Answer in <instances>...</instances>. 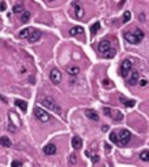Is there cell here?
Wrapping results in <instances>:
<instances>
[{
  "label": "cell",
  "mask_w": 149,
  "mask_h": 167,
  "mask_svg": "<svg viewBox=\"0 0 149 167\" xmlns=\"http://www.w3.org/2000/svg\"><path fill=\"white\" fill-rule=\"evenodd\" d=\"M124 38H126V40L130 42V43L139 44L144 38V31L137 28V29H135L134 31H127V33L124 34Z\"/></svg>",
  "instance_id": "1"
},
{
  "label": "cell",
  "mask_w": 149,
  "mask_h": 167,
  "mask_svg": "<svg viewBox=\"0 0 149 167\" xmlns=\"http://www.w3.org/2000/svg\"><path fill=\"white\" fill-rule=\"evenodd\" d=\"M42 105H43L46 108L51 110V111L56 112V114H62V108L58 106V103L55 102V99L51 98V97H46V98L42 99Z\"/></svg>",
  "instance_id": "2"
},
{
  "label": "cell",
  "mask_w": 149,
  "mask_h": 167,
  "mask_svg": "<svg viewBox=\"0 0 149 167\" xmlns=\"http://www.w3.org/2000/svg\"><path fill=\"white\" fill-rule=\"evenodd\" d=\"M131 69H132V62H131L130 59H126V60H123L120 64L119 74H120L123 78H127V76L131 73Z\"/></svg>",
  "instance_id": "3"
},
{
  "label": "cell",
  "mask_w": 149,
  "mask_h": 167,
  "mask_svg": "<svg viewBox=\"0 0 149 167\" xmlns=\"http://www.w3.org/2000/svg\"><path fill=\"white\" fill-rule=\"evenodd\" d=\"M118 140H119V146L127 145L131 141V132L128 129H122L118 133Z\"/></svg>",
  "instance_id": "4"
},
{
  "label": "cell",
  "mask_w": 149,
  "mask_h": 167,
  "mask_svg": "<svg viewBox=\"0 0 149 167\" xmlns=\"http://www.w3.org/2000/svg\"><path fill=\"white\" fill-rule=\"evenodd\" d=\"M34 116L39 121H42V123H47V121L50 120V115L47 114L45 110H42V108H39V107L34 108Z\"/></svg>",
  "instance_id": "5"
},
{
  "label": "cell",
  "mask_w": 149,
  "mask_h": 167,
  "mask_svg": "<svg viewBox=\"0 0 149 167\" xmlns=\"http://www.w3.org/2000/svg\"><path fill=\"white\" fill-rule=\"evenodd\" d=\"M50 80L53 81V84H55V85H58V84H60V81H62V73H60L59 69H51V72H50Z\"/></svg>",
  "instance_id": "6"
},
{
  "label": "cell",
  "mask_w": 149,
  "mask_h": 167,
  "mask_svg": "<svg viewBox=\"0 0 149 167\" xmlns=\"http://www.w3.org/2000/svg\"><path fill=\"white\" fill-rule=\"evenodd\" d=\"M41 35H42V34H41L39 30H37V29H31L26 39H28L30 43H34V42H37V40H39Z\"/></svg>",
  "instance_id": "7"
},
{
  "label": "cell",
  "mask_w": 149,
  "mask_h": 167,
  "mask_svg": "<svg viewBox=\"0 0 149 167\" xmlns=\"http://www.w3.org/2000/svg\"><path fill=\"white\" fill-rule=\"evenodd\" d=\"M73 11H74V16L77 19H82L84 17V8L81 7V4L78 1H74L73 3Z\"/></svg>",
  "instance_id": "8"
},
{
  "label": "cell",
  "mask_w": 149,
  "mask_h": 167,
  "mask_svg": "<svg viewBox=\"0 0 149 167\" xmlns=\"http://www.w3.org/2000/svg\"><path fill=\"white\" fill-rule=\"evenodd\" d=\"M85 115H86V118H88V119H90V120H93V121H98V120H99L98 114H97L94 110H90V108L85 110Z\"/></svg>",
  "instance_id": "9"
},
{
  "label": "cell",
  "mask_w": 149,
  "mask_h": 167,
  "mask_svg": "<svg viewBox=\"0 0 149 167\" xmlns=\"http://www.w3.org/2000/svg\"><path fill=\"white\" fill-rule=\"evenodd\" d=\"M43 152H45V154H47V155H54L56 153V146L54 145V144H49V145H46L43 148Z\"/></svg>",
  "instance_id": "10"
},
{
  "label": "cell",
  "mask_w": 149,
  "mask_h": 167,
  "mask_svg": "<svg viewBox=\"0 0 149 167\" xmlns=\"http://www.w3.org/2000/svg\"><path fill=\"white\" fill-rule=\"evenodd\" d=\"M110 47H111V44H110L109 40H102V42H99V44H98V51L101 54H103L106 50H109Z\"/></svg>",
  "instance_id": "11"
},
{
  "label": "cell",
  "mask_w": 149,
  "mask_h": 167,
  "mask_svg": "<svg viewBox=\"0 0 149 167\" xmlns=\"http://www.w3.org/2000/svg\"><path fill=\"white\" fill-rule=\"evenodd\" d=\"M15 105L17 106V107H19L22 112H26V110H28V103L25 102V101H21V99H16V101H15Z\"/></svg>",
  "instance_id": "12"
},
{
  "label": "cell",
  "mask_w": 149,
  "mask_h": 167,
  "mask_svg": "<svg viewBox=\"0 0 149 167\" xmlns=\"http://www.w3.org/2000/svg\"><path fill=\"white\" fill-rule=\"evenodd\" d=\"M119 101H120L126 107H134L135 106V101H132V99H127L126 97H123V95L119 97Z\"/></svg>",
  "instance_id": "13"
},
{
  "label": "cell",
  "mask_w": 149,
  "mask_h": 167,
  "mask_svg": "<svg viewBox=\"0 0 149 167\" xmlns=\"http://www.w3.org/2000/svg\"><path fill=\"white\" fill-rule=\"evenodd\" d=\"M84 33V29L81 28V26H73V28L69 30V34L72 35V37H76V35H80Z\"/></svg>",
  "instance_id": "14"
},
{
  "label": "cell",
  "mask_w": 149,
  "mask_h": 167,
  "mask_svg": "<svg viewBox=\"0 0 149 167\" xmlns=\"http://www.w3.org/2000/svg\"><path fill=\"white\" fill-rule=\"evenodd\" d=\"M0 145L4 146V148H11V146H12V141H11V139H8L7 136H1L0 137Z\"/></svg>",
  "instance_id": "15"
},
{
  "label": "cell",
  "mask_w": 149,
  "mask_h": 167,
  "mask_svg": "<svg viewBox=\"0 0 149 167\" xmlns=\"http://www.w3.org/2000/svg\"><path fill=\"white\" fill-rule=\"evenodd\" d=\"M72 146H73L74 149H80L81 146H82V140L78 136H74L73 139H72Z\"/></svg>",
  "instance_id": "16"
},
{
  "label": "cell",
  "mask_w": 149,
  "mask_h": 167,
  "mask_svg": "<svg viewBox=\"0 0 149 167\" xmlns=\"http://www.w3.org/2000/svg\"><path fill=\"white\" fill-rule=\"evenodd\" d=\"M137 81H139V72L135 71L134 73H132V76H131V78L128 80V85H135V84H137Z\"/></svg>",
  "instance_id": "17"
},
{
  "label": "cell",
  "mask_w": 149,
  "mask_h": 167,
  "mask_svg": "<svg viewBox=\"0 0 149 167\" xmlns=\"http://www.w3.org/2000/svg\"><path fill=\"white\" fill-rule=\"evenodd\" d=\"M102 56H103V58H106V59H111V58H114V56H115V50L110 47L109 50H106L105 52L102 54Z\"/></svg>",
  "instance_id": "18"
},
{
  "label": "cell",
  "mask_w": 149,
  "mask_h": 167,
  "mask_svg": "<svg viewBox=\"0 0 149 167\" xmlns=\"http://www.w3.org/2000/svg\"><path fill=\"white\" fill-rule=\"evenodd\" d=\"M110 141L111 142H114L115 145H119V140H118V133L115 132V131H112L111 133H110V136H109Z\"/></svg>",
  "instance_id": "19"
},
{
  "label": "cell",
  "mask_w": 149,
  "mask_h": 167,
  "mask_svg": "<svg viewBox=\"0 0 149 167\" xmlns=\"http://www.w3.org/2000/svg\"><path fill=\"white\" fill-rule=\"evenodd\" d=\"M67 72H68L71 76H77L80 73V68L78 67H68L67 68Z\"/></svg>",
  "instance_id": "20"
},
{
  "label": "cell",
  "mask_w": 149,
  "mask_h": 167,
  "mask_svg": "<svg viewBox=\"0 0 149 167\" xmlns=\"http://www.w3.org/2000/svg\"><path fill=\"white\" fill-rule=\"evenodd\" d=\"M99 28H101V24H99L98 21L97 22H94L93 25H92V26H90V33H92V35H94L97 33V31L99 30Z\"/></svg>",
  "instance_id": "21"
},
{
  "label": "cell",
  "mask_w": 149,
  "mask_h": 167,
  "mask_svg": "<svg viewBox=\"0 0 149 167\" xmlns=\"http://www.w3.org/2000/svg\"><path fill=\"white\" fill-rule=\"evenodd\" d=\"M29 19H30V12H28V11H24V12L21 13V22H28Z\"/></svg>",
  "instance_id": "22"
},
{
  "label": "cell",
  "mask_w": 149,
  "mask_h": 167,
  "mask_svg": "<svg viewBox=\"0 0 149 167\" xmlns=\"http://www.w3.org/2000/svg\"><path fill=\"white\" fill-rule=\"evenodd\" d=\"M30 30H31V29H30V28L22 29V30H21V31H20V34H19V37H20V38H28V35H29V33H30Z\"/></svg>",
  "instance_id": "23"
},
{
  "label": "cell",
  "mask_w": 149,
  "mask_h": 167,
  "mask_svg": "<svg viewBox=\"0 0 149 167\" xmlns=\"http://www.w3.org/2000/svg\"><path fill=\"white\" fill-rule=\"evenodd\" d=\"M140 159L141 161H144V162H148V159H149V152H143L141 154H140Z\"/></svg>",
  "instance_id": "24"
},
{
  "label": "cell",
  "mask_w": 149,
  "mask_h": 167,
  "mask_svg": "<svg viewBox=\"0 0 149 167\" xmlns=\"http://www.w3.org/2000/svg\"><path fill=\"white\" fill-rule=\"evenodd\" d=\"M22 12H24L22 5H15L13 7V13H22Z\"/></svg>",
  "instance_id": "25"
},
{
  "label": "cell",
  "mask_w": 149,
  "mask_h": 167,
  "mask_svg": "<svg viewBox=\"0 0 149 167\" xmlns=\"http://www.w3.org/2000/svg\"><path fill=\"white\" fill-rule=\"evenodd\" d=\"M130 19H131V13L128 12V11H126V12H124V16H123V22L130 21Z\"/></svg>",
  "instance_id": "26"
},
{
  "label": "cell",
  "mask_w": 149,
  "mask_h": 167,
  "mask_svg": "<svg viewBox=\"0 0 149 167\" xmlns=\"http://www.w3.org/2000/svg\"><path fill=\"white\" fill-rule=\"evenodd\" d=\"M139 85H140L141 87H146V86H148V80H145V78L140 80V81H139Z\"/></svg>",
  "instance_id": "27"
},
{
  "label": "cell",
  "mask_w": 149,
  "mask_h": 167,
  "mask_svg": "<svg viewBox=\"0 0 149 167\" xmlns=\"http://www.w3.org/2000/svg\"><path fill=\"white\" fill-rule=\"evenodd\" d=\"M76 162H77V158H76V155H74V154H72L71 157H69V163H71V164H74Z\"/></svg>",
  "instance_id": "28"
},
{
  "label": "cell",
  "mask_w": 149,
  "mask_h": 167,
  "mask_svg": "<svg viewBox=\"0 0 149 167\" xmlns=\"http://www.w3.org/2000/svg\"><path fill=\"white\" fill-rule=\"evenodd\" d=\"M103 112H105L106 116H111V110H110L109 107H105V108H103Z\"/></svg>",
  "instance_id": "29"
},
{
  "label": "cell",
  "mask_w": 149,
  "mask_h": 167,
  "mask_svg": "<svg viewBox=\"0 0 149 167\" xmlns=\"http://www.w3.org/2000/svg\"><path fill=\"white\" fill-rule=\"evenodd\" d=\"M5 9H7V4L4 1H0V12H3Z\"/></svg>",
  "instance_id": "30"
},
{
  "label": "cell",
  "mask_w": 149,
  "mask_h": 167,
  "mask_svg": "<svg viewBox=\"0 0 149 167\" xmlns=\"http://www.w3.org/2000/svg\"><path fill=\"white\" fill-rule=\"evenodd\" d=\"M102 82H103V85H105L106 87H110V86H111V85H110V84H111V81L107 80V78H105V80H103Z\"/></svg>",
  "instance_id": "31"
},
{
  "label": "cell",
  "mask_w": 149,
  "mask_h": 167,
  "mask_svg": "<svg viewBox=\"0 0 149 167\" xmlns=\"http://www.w3.org/2000/svg\"><path fill=\"white\" fill-rule=\"evenodd\" d=\"M12 166H13V167H16V166H22V162H20V161H13V162H12Z\"/></svg>",
  "instance_id": "32"
},
{
  "label": "cell",
  "mask_w": 149,
  "mask_h": 167,
  "mask_svg": "<svg viewBox=\"0 0 149 167\" xmlns=\"http://www.w3.org/2000/svg\"><path fill=\"white\" fill-rule=\"evenodd\" d=\"M114 119H115V120H122V114H120V112H119V111L116 112V115H115Z\"/></svg>",
  "instance_id": "33"
},
{
  "label": "cell",
  "mask_w": 149,
  "mask_h": 167,
  "mask_svg": "<svg viewBox=\"0 0 149 167\" xmlns=\"http://www.w3.org/2000/svg\"><path fill=\"white\" fill-rule=\"evenodd\" d=\"M92 161H93V162H94V163H97V162H98V161H99V158H98V155H94V157H93V158H92Z\"/></svg>",
  "instance_id": "34"
},
{
  "label": "cell",
  "mask_w": 149,
  "mask_h": 167,
  "mask_svg": "<svg viewBox=\"0 0 149 167\" xmlns=\"http://www.w3.org/2000/svg\"><path fill=\"white\" fill-rule=\"evenodd\" d=\"M102 131H103V132H106V131H109V127H107V125H103V127H102Z\"/></svg>",
  "instance_id": "35"
},
{
  "label": "cell",
  "mask_w": 149,
  "mask_h": 167,
  "mask_svg": "<svg viewBox=\"0 0 149 167\" xmlns=\"http://www.w3.org/2000/svg\"><path fill=\"white\" fill-rule=\"evenodd\" d=\"M148 162H149V159H148Z\"/></svg>",
  "instance_id": "36"
}]
</instances>
